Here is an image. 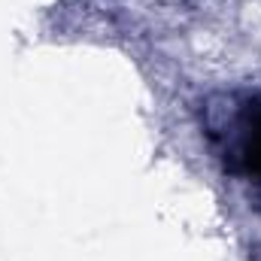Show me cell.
<instances>
[{
    "label": "cell",
    "mask_w": 261,
    "mask_h": 261,
    "mask_svg": "<svg viewBox=\"0 0 261 261\" xmlns=\"http://www.w3.org/2000/svg\"><path fill=\"white\" fill-rule=\"evenodd\" d=\"M210 137L225 167L261 182V94H231L213 110Z\"/></svg>",
    "instance_id": "obj_1"
}]
</instances>
